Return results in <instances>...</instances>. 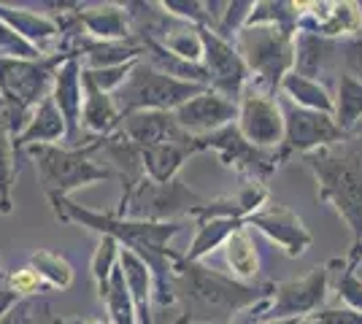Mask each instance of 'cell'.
I'll list each match as a JSON object with an SVG mask.
<instances>
[{"instance_id":"41","label":"cell","mask_w":362,"mask_h":324,"mask_svg":"<svg viewBox=\"0 0 362 324\" xmlns=\"http://www.w3.org/2000/svg\"><path fill=\"white\" fill-rule=\"evenodd\" d=\"M271 300H262V303H257V306H252V308L241 311V313H238L230 324H259L262 322V316H265L268 308H271Z\"/></svg>"},{"instance_id":"37","label":"cell","mask_w":362,"mask_h":324,"mask_svg":"<svg viewBox=\"0 0 362 324\" xmlns=\"http://www.w3.org/2000/svg\"><path fill=\"white\" fill-rule=\"evenodd\" d=\"M8 284H11V289H14L19 297H35V294H41L49 289L44 284V278L38 276L30 265H28V268H19L14 273H8Z\"/></svg>"},{"instance_id":"19","label":"cell","mask_w":362,"mask_h":324,"mask_svg":"<svg viewBox=\"0 0 362 324\" xmlns=\"http://www.w3.org/2000/svg\"><path fill=\"white\" fill-rule=\"evenodd\" d=\"M0 22H3L6 28H11L16 35H22L28 44H33L44 57L60 54L62 32L52 16L30 14V11L11 8V6H6V3H0Z\"/></svg>"},{"instance_id":"3","label":"cell","mask_w":362,"mask_h":324,"mask_svg":"<svg viewBox=\"0 0 362 324\" xmlns=\"http://www.w3.org/2000/svg\"><path fill=\"white\" fill-rule=\"evenodd\" d=\"M305 168L317 179V198L330 203L351 232L346 265L362 260V136H346L332 146L303 157Z\"/></svg>"},{"instance_id":"28","label":"cell","mask_w":362,"mask_h":324,"mask_svg":"<svg viewBox=\"0 0 362 324\" xmlns=\"http://www.w3.org/2000/svg\"><path fill=\"white\" fill-rule=\"evenodd\" d=\"M243 219H214V222H203V224H197V235L195 241H192V246L189 251L184 254V260H189V263H200L206 254H211L214 248L225 246V241L233 235L235 230H241Z\"/></svg>"},{"instance_id":"21","label":"cell","mask_w":362,"mask_h":324,"mask_svg":"<svg viewBox=\"0 0 362 324\" xmlns=\"http://www.w3.org/2000/svg\"><path fill=\"white\" fill-rule=\"evenodd\" d=\"M119 133H124L138 149H149L184 136L170 111H138L130 116H122Z\"/></svg>"},{"instance_id":"31","label":"cell","mask_w":362,"mask_h":324,"mask_svg":"<svg viewBox=\"0 0 362 324\" xmlns=\"http://www.w3.org/2000/svg\"><path fill=\"white\" fill-rule=\"evenodd\" d=\"M30 268L44 278L49 289H68L74 284V268L57 251H35L30 257Z\"/></svg>"},{"instance_id":"17","label":"cell","mask_w":362,"mask_h":324,"mask_svg":"<svg viewBox=\"0 0 362 324\" xmlns=\"http://www.w3.org/2000/svg\"><path fill=\"white\" fill-rule=\"evenodd\" d=\"M341 62V41H332L314 32H298L295 35V73L311 81L325 84L327 76H335V65ZM327 87V84H325Z\"/></svg>"},{"instance_id":"23","label":"cell","mask_w":362,"mask_h":324,"mask_svg":"<svg viewBox=\"0 0 362 324\" xmlns=\"http://www.w3.org/2000/svg\"><path fill=\"white\" fill-rule=\"evenodd\" d=\"M119 268L124 273V281H127L130 297H133L138 322L154 324V319H151V300H154V276H151V270L130 248L119 251Z\"/></svg>"},{"instance_id":"44","label":"cell","mask_w":362,"mask_h":324,"mask_svg":"<svg viewBox=\"0 0 362 324\" xmlns=\"http://www.w3.org/2000/svg\"><path fill=\"white\" fill-rule=\"evenodd\" d=\"M351 136H362V122L357 124V127H354V133H351Z\"/></svg>"},{"instance_id":"46","label":"cell","mask_w":362,"mask_h":324,"mask_svg":"<svg viewBox=\"0 0 362 324\" xmlns=\"http://www.w3.org/2000/svg\"><path fill=\"white\" fill-rule=\"evenodd\" d=\"M0 108H3V100H0Z\"/></svg>"},{"instance_id":"13","label":"cell","mask_w":362,"mask_h":324,"mask_svg":"<svg viewBox=\"0 0 362 324\" xmlns=\"http://www.w3.org/2000/svg\"><path fill=\"white\" fill-rule=\"evenodd\" d=\"M246 227H255L262 235H268L273 244L284 248L287 257H303L314 244V238H311L308 227L303 224L300 216L281 203H265L257 214L246 219Z\"/></svg>"},{"instance_id":"14","label":"cell","mask_w":362,"mask_h":324,"mask_svg":"<svg viewBox=\"0 0 362 324\" xmlns=\"http://www.w3.org/2000/svg\"><path fill=\"white\" fill-rule=\"evenodd\" d=\"M81 71H84L81 60H78V57H71V60H65L60 68H57L54 84H52V97H54L62 119H65V127H68V133H65L68 149H81V146H87V143L95 140V138H87V136L81 133V103H84Z\"/></svg>"},{"instance_id":"15","label":"cell","mask_w":362,"mask_h":324,"mask_svg":"<svg viewBox=\"0 0 362 324\" xmlns=\"http://www.w3.org/2000/svg\"><path fill=\"white\" fill-rule=\"evenodd\" d=\"M173 119L179 124L187 136H209V133H216L227 124H233L238 119V103L227 100L219 92L214 90H206L197 97L181 103L176 111H173Z\"/></svg>"},{"instance_id":"9","label":"cell","mask_w":362,"mask_h":324,"mask_svg":"<svg viewBox=\"0 0 362 324\" xmlns=\"http://www.w3.org/2000/svg\"><path fill=\"white\" fill-rule=\"evenodd\" d=\"M335 268H338V260H330L308 270L305 276L276 284L271 308L262 319H308L311 313L322 311L327 303V289H330Z\"/></svg>"},{"instance_id":"24","label":"cell","mask_w":362,"mask_h":324,"mask_svg":"<svg viewBox=\"0 0 362 324\" xmlns=\"http://www.w3.org/2000/svg\"><path fill=\"white\" fill-rule=\"evenodd\" d=\"M65 119H62L60 108L54 103V97L49 95L41 106L33 111L30 122L22 130V136L14 140L16 155L25 152L28 146H35V143H54V140H65Z\"/></svg>"},{"instance_id":"29","label":"cell","mask_w":362,"mask_h":324,"mask_svg":"<svg viewBox=\"0 0 362 324\" xmlns=\"http://www.w3.org/2000/svg\"><path fill=\"white\" fill-rule=\"evenodd\" d=\"M298 19H300V3L262 0V3H255V11L249 16L246 28L268 25V28H279V30L289 32V35H298Z\"/></svg>"},{"instance_id":"18","label":"cell","mask_w":362,"mask_h":324,"mask_svg":"<svg viewBox=\"0 0 362 324\" xmlns=\"http://www.w3.org/2000/svg\"><path fill=\"white\" fill-rule=\"evenodd\" d=\"M81 90H84V103H81V127L87 138H108L119 130L122 114L114 95L103 92L90 76L87 71H81Z\"/></svg>"},{"instance_id":"39","label":"cell","mask_w":362,"mask_h":324,"mask_svg":"<svg viewBox=\"0 0 362 324\" xmlns=\"http://www.w3.org/2000/svg\"><path fill=\"white\" fill-rule=\"evenodd\" d=\"M341 60H344V73L362 81V30L341 41Z\"/></svg>"},{"instance_id":"34","label":"cell","mask_w":362,"mask_h":324,"mask_svg":"<svg viewBox=\"0 0 362 324\" xmlns=\"http://www.w3.org/2000/svg\"><path fill=\"white\" fill-rule=\"evenodd\" d=\"M163 47H165L170 54H176V57H181V60H187V62L203 60V41H200V32H197L195 25H187V22H181L179 28L168 35L165 41H163Z\"/></svg>"},{"instance_id":"25","label":"cell","mask_w":362,"mask_h":324,"mask_svg":"<svg viewBox=\"0 0 362 324\" xmlns=\"http://www.w3.org/2000/svg\"><path fill=\"white\" fill-rule=\"evenodd\" d=\"M279 92L287 97L289 103L308 111H319V114H330L335 111V95L330 92V87H325L322 81H311L305 76H298L295 71L284 76Z\"/></svg>"},{"instance_id":"30","label":"cell","mask_w":362,"mask_h":324,"mask_svg":"<svg viewBox=\"0 0 362 324\" xmlns=\"http://www.w3.org/2000/svg\"><path fill=\"white\" fill-rule=\"evenodd\" d=\"M16 179V146L11 130L0 119V214H11V189Z\"/></svg>"},{"instance_id":"42","label":"cell","mask_w":362,"mask_h":324,"mask_svg":"<svg viewBox=\"0 0 362 324\" xmlns=\"http://www.w3.org/2000/svg\"><path fill=\"white\" fill-rule=\"evenodd\" d=\"M52 324H103L98 319H54Z\"/></svg>"},{"instance_id":"35","label":"cell","mask_w":362,"mask_h":324,"mask_svg":"<svg viewBox=\"0 0 362 324\" xmlns=\"http://www.w3.org/2000/svg\"><path fill=\"white\" fill-rule=\"evenodd\" d=\"M255 11V3L252 0H233V3H227L225 6V14L219 19V25H216V35L219 38H225V41H235V35L246 28V22H249V16Z\"/></svg>"},{"instance_id":"2","label":"cell","mask_w":362,"mask_h":324,"mask_svg":"<svg viewBox=\"0 0 362 324\" xmlns=\"http://www.w3.org/2000/svg\"><path fill=\"white\" fill-rule=\"evenodd\" d=\"M273 292V281L243 284L184 257L173 265V300L179 303L176 324H230L241 311L271 300Z\"/></svg>"},{"instance_id":"40","label":"cell","mask_w":362,"mask_h":324,"mask_svg":"<svg viewBox=\"0 0 362 324\" xmlns=\"http://www.w3.org/2000/svg\"><path fill=\"white\" fill-rule=\"evenodd\" d=\"M19 303H22V297L11 289V284H8V273H6V270H0V322H3V319H8L11 308H16Z\"/></svg>"},{"instance_id":"26","label":"cell","mask_w":362,"mask_h":324,"mask_svg":"<svg viewBox=\"0 0 362 324\" xmlns=\"http://www.w3.org/2000/svg\"><path fill=\"white\" fill-rule=\"evenodd\" d=\"M332 119L344 136H351L354 127L362 122V81L341 71L335 81V111Z\"/></svg>"},{"instance_id":"36","label":"cell","mask_w":362,"mask_h":324,"mask_svg":"<svg viewBox=\"0 0 362 324\" xmlns=\"http://www.w3.org/2000/svg\"><path fill=\"white\" fill-rule=\"evenodd\" d=\"M357 268H349L344 263V268L338 270V278H335V292H338V300L354 311H362V278L354 273Z\"/></svg>"},{"instance_id":"1","label":"cell","mask_w":362,"mask_h":324,"mask_svg":"<svg viewBox=\"0 0 362 324\" xmlns=\"http://www.w3.org/2000/svg\"><path fill=\"white\" fill-rule=\"evenodd\" d=\"M52 208L60 222H76L81 227L100 235H111L119 246L130 248L141 257L154 276V303L160 308L173 306V265L181 260L168 246L173 235L181 232V222H138V219H119L117 214H98L68 198H49Z\"/></svg>"},{"instance_id":"38","label":"cell","mask_w":362,"mask_h":324,"mask_svg":"<svg viewBox=\"0 0 362 324\" xmlns=\"http://www.w3.org/2000/svg\"><path fill=\"white\" fill-rule=\"evenodd\" d=\"M303 324H362V311H354L349 306H330L311 313Z\"/></svg>"},{"instance_id":"16","label":"cell","mask_w":362,"mask_h":324,"mask_svg":"<svg viewBox=\"0 0 362 324\" xmlns=\"http://www.w3.org/2000/svg\"><path fill=\"white\" fill-rule=\"evenodd\" d=\"M360 30L362 14L357 3H300L298 32H314L332 41H344Z\"/></svg>"},{"instance_id":"4","label":"cell","mask_w":362,"mask_h":324,"mask_svg":"<svg viewBox=\"0 0 362 324\" xmlns=\"http://www.w3.org/2000/svg\"><path fill=\"white\" fill-rule=\"evenodd\" d=\"M106 138H95L81 149H68L57 143H35L25 152L35 160L38 181L49 198H68L78 186L95 184V181H114V170L98 165L95 155H100Z\"/></svg>"},{"instance_id":"27","label":"cell","mask_w":362,"mask_h":324,"mask_svg":"<svg viewBox=\"0 0 362 324\" xmlns=\"http://www.w3.org/2000/svg\"><path fill=\"white\" fill-rule=\"evenodd\" d=\"M225 260L230 265V276L235 281L249 284V278H255L259 273V254H257L255 238L249 235L246 224L225 241Z\"/></svg>"},{"instance_id":"22","label":"cell","mask_w":362,"mask_h":324,"mask_svg":"<svg viewBox=\"0 0 362 324\" xmlns=\"http://www.w3.org/2000/svg\"><path fill=\"white\" fill-rule=\"evenodd\" d=\"M78 25L95 41H108L119 44L133 38V25L124 6H98V8H81L78 6Z\"/></svg>"},{"instance_id":"11","label":"cell","mask_w":362,"mask_h":324,"mask_svg":"<svg viewBox=\"0 0 362 324\" xmlns=\"http://www.w3.org/2000/svg\"><path fill=\"white\" fill-rule=\"evenodd\" d=\"M238 130L249 143L259 149H279L284 140V111L276 95L262 92L255 84H246L238 100Z\"/></svg>"},{"instance_id":"33","label":"cell","mask_w":362,"mask_h":324,"mask_svg":"<svg viewBox=\"0 0 362 324\" xmlns=\"http://www.w3.org/2000/svg\"><path fill=\"white\" fill-rule=\"evenodd\" d=\"M119 244L111 238V235H103L100 246L92 257V276H95V284H98V294L100 300H106L108 294V281H111V273L114 268L119 265Z\"/></svg>"},{"instance_id":"10","label":"cell","mask_w":362,"mask_h":324,"mask_svg":"<svg viewBox=\"0 0 362 324\" xmlns=\"http://www.w3.org/2000/svg\"><path fill=\"white\" fill-rule=\"evenodd\" d=\"M281 111H284V140L276 149L281 165L289 162V157H305L311 152H317V149H325V146H332L341 138H346L338 130V124H335L330 114H319V111L295 106V103H289L287 97L281 103Z\"/></svg>"},{"instance_id":"20","label":"cell","mask_w":362,"mask_h":324,"mask_svg":"<svg viewBox=\"0 0 362 324\" xmlns=\"http://www.w3.org/2000/svg\"><path fill=\"white\" fill-rule=\"evenodd\" d=\"M192 155H200V143H197L195 136H187V133L181 138L165 140V143H157V146H149V149H141L146 179L157 181V184L173 181L179 176L181 165Z\"/></svg>"},{"instance_id":"43","label":"cell","mask_w":362,"mask_h":324,"mask_svg":"<svg viewBox=\"0 0 362 324\" xmlns=\"http://www.w3.org/2000/svg\"><path fill=\"white\" fill-rule=\"evenodd\" d=\"M305 319H262L259 324H303Z\"/></svg>"},{"instance_id":"32","label":"cell","mask_w":362,"mask_h":324,"mask_svg":"<svg viewBox=\"0 0 362 324\" xmlns=\"http://www.w3.org/2000/svg\"><path fill=\"white\" fill-rule=\"evenodd\" d=\"M106 306L111 324H136V306H133V297H130V289H127V281H124V273H122L119 265L114 268L111 281H108Z\"/></svg>"},{"instance_id":"8","label":"cell","mask_w":362,"mask_h":324,"mask_svg":"<svg viewBox=\"0 0 362 324\" xmlns=\"http://www.w3.org/2000/svg\"><path fill=\"white\" fill-rule=\"evenodd\" d=\"M197 143H200V152H214L225 168L235 170L249 184H265L281 168L276 149H259L255 143H249L235 122L216 133L200 136Z\"/></svg>"},{"instance_id":"12","label":"cell","mask_w":362,"mask_h":324,"mask_svg":"<svg viewBox=\"0 0 362 324\" xmlns=\"http://www.w3.org/2000/svg\"><path fill=\"white\" fill-rule=\"evenodd\" d=\"M197 32H200V41H203V60H200V65L209 73V87L214 92L222 95V97H227V100L238 103L246 84L252 81L246 62L241 60V54L235 52V47L230 41L219 38L214 30L197 28Z\"/></svg>"},{"instance_id":"45","label":"cell","mask_w":362,"mask_h":324,"mask_svg":"<svg viewBox=\"0 0 362 324\" xmlns=\"http://www.w3.org/2000/svg\"><path fill=\"white\" fill-rule=\"evenodd\" d=\"M357 6H360V14H362V3H357Z\"/></svg>"},{"instance_id":"5","label":"cell","mask_w":362,"mask_h":324,"mask_svg":"<svg viewBox=\"0 0 362 324\" xmlns=\"http://www.w3.org/2000/svg\"><path fill=\"white\" fill-rule=\"evenodd\" d=\"M233 47L249 68V76H252L249 84H255L268 95H276L284 76L295 68V35L279 28H268V25L243 28L235 35Z\"/></svg>"},{"instance_id":"7","label":"cell","mask_w":362,"mask_h":324,"mask_svg":"<svg viewBox=\"0 0 362 324\" xmlns=\"http://www.w3.org/2000/svg\"><path fill=\"white\" fill-rule=\"evenodd\" d=\"M206 200L184 184L179 176L168 184L144 179L127 200H119L114 214L119 219H138V222H173V216L192 214Z\"/></svg>"},{"instance_id":"6","label":"cell","mask_w":362,"mask_h":324,"mask_svg":"<svg viewBox=\"0 0 362 324\" xmlns=\"http://www.w3.org/2000/svg\"><path fill=\"white\" fill-rule=\"evenodd\" d=\"M206 90L209 87H203V84L179 81V78L151 68L149 62L138 60L127 81L114 92V103L122 116H130L138 111H170L173 114L181 103L192 100Z\"/></svg>"}]
</instances>
